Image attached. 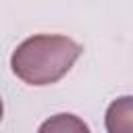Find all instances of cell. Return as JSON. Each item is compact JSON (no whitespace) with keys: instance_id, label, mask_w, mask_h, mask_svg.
Segmentation results:
<instances>
[{"instance_id":"1","label":"cell","mask_w":133,"mask_h":133,"mask_svg":"<svg viewBox=\"0 0 133 133\" xmlns=\"http://www.w3.org/2000/svg\"><path fill=\"white\" fill-rule=\"evenodd\" d=\"M83 48L66 35H31L10 56L12 73L27 85H52L62 79Z\"/></svg>"},{"instance_id":"2","label":"cell","mask_w":133,"mask_h":133,"mask_svg":"<svg viewBox=\"0 0 133 133\" xmlns=\"http://www.w3.org/2000/svg\"><path fill=\"white\" fill-rule=\"evenodd\" d=\"M108 133H133V98L123 96L114 100L106 110Z\"/></svg>"},{"instance_id":"3","label":"cell","mask_w":133,"mask_h":133,"mask_svg":"<svg viewBox=\"0 0 133 133\" xmlns=\"http://www.w3.org/2000/svg\"><path fill=\"white\" fill-rule=\"evenodd\" d=\"M37 133H91V131L83 118L69 114V112H60V114L46 118L39 125Z\"/></svg>"},{"instance_id":"4","label":"cell","mask_w":133,"mask_h":133,"mask_svg":"<svg viewBox=\"0 0 133 133\" xmlns=\"http://www.w3.org/2000/svg\"><path fill=\"white\" fill-rule=\"evenodd\" d=\"M2 114H4V104H2V98H0V121H2Z\"/></svg>"}]
</instances>
